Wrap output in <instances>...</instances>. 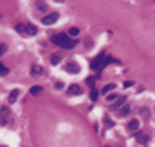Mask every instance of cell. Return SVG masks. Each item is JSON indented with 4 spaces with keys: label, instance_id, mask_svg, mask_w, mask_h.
I'll return each mask as SVG.
<instances>
[{
    "label": "cell",
    "instance_id": "cell-20",
    "mask_svg": "<svg viewBox=\"0 0 155 147\" xmlns=\"http://www.w3.org/2000/svg\"><path fill=\"white\" fill-rule=\"evenodd\" d=\"M5 51H7V46H5V44H0V56H4Z\"/></svg>",
    "mask_w": 155,
    "mask_h": 147
},
{
    "label": "cell",
    "instance_id": "cell-21",
    "mask_svg": "<svg viewBox=\"0 0 155 147\" xmlns=\"http://www.w3.org/2000/svg\"><path fill=\"white\" fill-rule=\"evenodd\" d=\"M2 147H5V145H2Z\"/></svg>",
    "mask_w": 155,
    "mask_h": 147
},
{
    "label": "cell",
    "instance_id": "cell-9",
    "mask_svg": "<svg viewBox=\"0 0 155 147\" xmlns=\"http://www.w3.org/2000/svg\"><path fill=\"white\" fill-rule=\"evenodd\" d=\"M127 130L129 131H138L139 130V121L138 119H131L129 124H127Z\"/></svg>",
    "mask_w": 155,
    "mask_h": 147
},
{
    "label": "cell",
    "instance_id": "cell-8",
    "mask_svg": "<svg viewBox=\"0 0 155 147\" xmlns=\"http://www.w3.org/2000/svg\"><path fill=\"white\" fill-rule=\"evenodd\" d=\"M124 103H126V96H119L113 103H112V110H120L124 107Z\"/></svg>",
    "mask_w": 155,
    "mask_h": 147
},
{
    "label": "cell",
    "instance_id": "cell-3",
    "mask_svg": "<svg viewBox=\"0 0 155 147\" xmlns=\"http://www.w3.org/2000/svg\"><path fill=\"white\" fill-rule=\"evenodd\" d=\"M105 63H106V56L105 54H98V56L94 58V61L91 63V68H92L94 72H99V70L105 67Z\"/></svg>",
    "mask_w": 155,
    "mask_h": 147
},
{
    "label": "cell",
    "instance_id": "cell-15",
    "mask_svg": "<svg viewBox=\"0 0 155 147\" xmlns=\"http://www.w3.org/2000/svg\"><path fill=\"white\" fill-rule=\"evenodd\" d=\"M59 61H61V58H59V54H54V56H51V63H52V65H57Z\"/></svg>",
    "mask_w": 155,
    "mask_h": 147
},
{
    "label": "cell",
    "instance_id": "cell-10",
    "mask_svg": "<svg viewBox=\"0 0 155 147\" xmlns=\"http://www.w3.org/2000/svg\"><path fill=\"white\" fill-rule=\"evenodd\" d=\"M17 96H19V90H12L11 91V95H9V102L14 103V102L17 100Z\"/></svg>",
    "mask_w": 155,
    "mask_h": 147
},
{
    "label": "cell",
    "instance_id": "cell-6",
    "mask_svg": "<svg viewBox=\"0 0 155 147\" xmlns=\"http://www.w3.org/2000/svg\"><path fill=\"white\" fill-rule=\"evenodd\" d=\"M82 93V88L79 84H72V86H68V90H66V95L68 96H75V95H80Z\"/></svg>",
    "mask_w": 155,
    "mask_h": 147
},
{
    "label": "cell",
    "instance_id": "cell-7",
    "mask_svg": "<svg viewBox=\"0 0 155 147\" xmlns=\"http://www.w3.org/2000/svg\"><path fill=\"white\" fill-rule=\"evenodd\" d=\"M65 70L68 74H79L80 72V67L77 65V63H73V61H68V63L65 65Z\"/></svg>",
    "mask_w": 155,
    "mask_h": 147
},
{
    "label": "cell",
    "instance_id": "cell-12",
    "mask_svg": "<svg viewBox=\"0 0 155 147\" xmlns=\"http://www.w3.org/2000/svg\"><path fill=\"white\" fill-rule=\"evenodd\" d=\"M129 112H131V107H129V105H124L122 109H120V110H119V114L122 116V117H126V116L129 114Z\"/></svg>",
    "mask_w": 155,
    "mask_h": 147
},
{
    "label": "cell",
    "instance_id": "cell-11",
    "mask_svg": "<svg viewBox=\"0 0 155 147\" xmlns=\"http://www.w3.org/2000/svg\"><path fill=\"white\" fill-rule=\"evenodd\" d=\"M136 140H138L139 144H143V145H145V144L148 142V137L145 135V133H136Z\"/></svg>",
    "mask_w": 155,
    "mask_h": 147
},
{
    "label": "cell",
    "instance_id": "cell-1",
    "mask_svg": "<svg viewBox=\"0 0 155 147\" xmlns=\"http://www.w3.org/2000/svg\"><path fill=\"white\" fill-rule=\"evenodd\" d=\"M52 44H56V46H59L63 49H72V47H75L77 41L72 39L70 35H66V33H57V35L52 37Z\"/></svg>",
    "mask_w": 155,
    "mask_h": 147
},
{
    "label": "cell",
    "instance_id": "cell-17",
    "mask_svg": "<svg viewBox=\"0 0 155 147\" xmlns=\"http://www.w3.org/2000/svg\"><path fill=\"white\" fill-rule=\"evenodd\" d=\"M68 35L73 39L75 35H79V28H70V32H68Z\"/></svg>",
    "mask_w": 155,
    "mask_h": 147
},
{
    "label": "cell",
    "instance_id": "cell-5",
    "mask_svg": "<svg viewBox=\"0 0 155 147\" xmlns=\"http://www.w3.org/2000/svg\"><path fill=\"white\" fill-rule=\"evenodd\" d=\"M57 18H59L57 12H51V14H47V16L42 18V23H44V24H54L57 21Z\"/></svg>",
    "mask_w": 155,
    "mask_h": 147
},
{
    "label": "cell",
    "instance_id": "cell-14",
    "mask_svg": "<svg viewBox=\"0 0 155 147\" xmlns=\"http://www.w3.org/2000/svg\"><path fill=\"white\" fill-rule=\"evenodd\" d=\"M7 74H9V68L4 65V63H0V75L4 77V75H7Z\"/></svg>",
    "mask_w": 155,
    "mask_h": 147
},
{
    "label": "cell",
    "instance_id": "cell-2",
    "mask_svg": "<svg viewBox=\"0 0 155 147\" xmlns=\"http://www.w3.org/2000/svg\"><path fill=\"white\" fill-rule=\"evenodd\" d=\"M16 30L19 33H25V35H35V33L39 32V28L32 23H26V24H17Z\"/></svg>",
    "mask_w": 155,
    "mask_h": 147
},
{
    "label": "cell",
    "instance_id": "cell-19",
    "mask_svg": "<svg viewBox=\"0 0 155 147\" xmlns=\"http://www.w3.org/2000/svg\"><path fill=\"white\" fill-rule=\"evenodd\" d=\"M32 74H33V75H37V74H42V67H37V65H35V67H33V70H32Z\"/></svg>",
    "mask_w": 155,
    "mask_h": 147
},
{
    "label": "cell",
    "instance_id": "cell-18",
    "mask_svg": "<svg viewBox=\"0 0 155 147\" xmlns=\"http://www.w3.org/2000/svg\"><path fill=\"white\" fill-rule=\"evenodd\" d=\"M91 100H92V102H96V100H98V91H96V90L91 91Z\"/></svg>",
    "mask_w": 155,
    "mask_h": 147
},
{
    "label": "cell",
    "instance_id": "cell-4",
    "mask_svg": "<svg viewBox=\"0 0 155 147\" xmlns=\"http://www.w3.org/2000/svg\"><path fill=\"white\" fill-rule=\"evenodd\" d=\"M11 119V110H9V107H2L0 109V126H5Z\"/></svg>",
    "mask_w": 155,
    "mask_h": 147
},
{
    "label": "cell",
    "instance_id": "cell-16",
    "mask_svg": "<svg viewBox=\"0 0 155 147\" xmlns=\"http://www.w3.org/2000/svg\"><path fill=\"white\" fill-rule=\"evenodd\" d=\"M30 93H32V95H39V93H42V88L40 86H33L32 90H30Z\"/></svg>",
    "mask_w": 155,
    "mask_h": 147
},
{
    "label": "cell",
    "instance_id": "cell-13",
    "mask_svg": "<svg viewBox=\"0 0 155 147\" xmlns=\"http://www.w3.org/2000/svg\"><path fill=\"white\" fill-rule=\"evenodd\" d=\"M113 90H115V84H108V86L103 88V95H108V93H112Z\"/></svg>",
    "mask_w": 155,
    "mask_h": 147
}]
</instances>
